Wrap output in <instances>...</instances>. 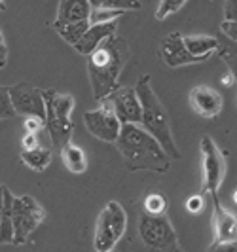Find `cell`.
Here are the masks:
<instances>
[{
    "mask_svg": "<svg viewBox=\"0 0 237 252\" xmlns=\"http://www.w3.org/2000/svg\"><path fill=\"white\" fill-rule=\"evenodd\" d=\"M114 144L122 154L127 171L131 173H167L171 167V158L163 152L158 140L148 135L140 126L124 124Z\"/></svg>",
    "mask_w": 237,
    "mask_h": 252,
    "instance_id": "obj_1",
    "label": "cell"
},
{
    "mask_svg": "<svg viewBox=\"0 0 237 252\" xmlns=\"http://www.w3.org/2000/svg\"><path fill=\"white\" fill-rule=\"evenodd\" d=\"M129 59V46L122 36L112 34L88 55V76L93 97L104 99L116 86Z\"/></svg>",
    "mask_w": 237,
    "mask_h": 252,
    "instance_id": "obj_2",
    "label": "cell"
},
{
    "mask_svg": "<svg viewBox=\"0 0 237 252\" xmlns=\"http://www.w3.org/2000/svg\"><path fill=\"white\" fill-rule=\"evenodd\" d=\"M135 93L140 102V124L148 135H152L158 140V144L163 148V152L171 158V159H180L182 154L178 150V146L173 140V129H171V120L169 114L165 110L163 102L160 101V97L156 95V91L150 86V74L140 76L135 86Z\"/></svg>",
    "mask_w": 237,
    "mask_h": 252,
    "instance_id": "obj_3",
    "label": "cell"
},
{
    "mask_svg": "<svg viewBox=\"0 0 237 252\" xmlns=\"http://www.w3.org/2000/svg\"><path fill=\"white\" fill-rule=\"evenodd\" d=\"M138 237L142 241V247L146 252H184L167 215L150 216L140 213Z\"/></svg>",
    "mask_w": 237,
    "mask_h": 252,
    "instance_id": "obj_4",
    "label": "cell"
},
{
    "mask_svg": "<svg viewBox=\"0 0 237 252\" xmlns=\"http://www.w3.org/2000/svg\"><path fill=\"white\" fill-rule=\"evenodd\" d=\"M127 229V213L118 201H108L101 211L95 224L93 247L95 252H106L116 249V245L125 235Z\"/></svg>",
    "mask_w": 237,
    "mask_h": 252,
    "instance_id": "obj_5",
    "label": "cell"
},
{
    "mask_svg": "<svg viewBox=\"0 0 237 252\" xmlns=\"http://www.w3.org/2000/svg\"><path fill=\"white\" fill-rule=\"evenodd\" d=\"M46 211L40 203L31 195H21L12 201V222H13V243L12 245H25L31 235L44 222Z\"/></svg>",
    "mask_w": 237,
    "mask_h": 252,
    "instance_id": "obj_6",
    "label": "cell"
},
{
    "mask_svg": "<svg viewBox=\"0 0 237 252\" xmlns=\"http://www.w3.org/2000/svg\"><path fill=\"white\" fill-rule=\"evenodd\" d=\"M201 167H203V193L218 195L228 165H226L224 152L207 135L201 139Z\"/></svg>",
    "mask_w": 237,
    "mask_h": 252,
    "instance_id": "obj_7",
    "label": "cell"
},
{
    "mask_svg": "<svg viewBox=\"0 0 237 252\" xmlns=\"http://www.w3.org/2000/svg\"><path fill=\"white\" fill-rule=\"evenodd\" d=\"M101 106L108 108L110 112H114V116L120 120V124H140V102L135 93V88H127V86H116V88L104 97L101 99Z\"/></svg>",
    "mask_w": 237,
    "mask_h": 252,
    "instance_id": "obj_8",
    "label": "cell"
},
{
    "mask_svg": "<svg viewBox=\"0 0 237 252\" xmlns=\"http://www.w3.org/2000/svg\"><path fill=\"white\" fill-rule=\"evenodd\" d=\"M8 95L15 110V116H25V118H46V104H44V97L42 91L34 88L29 82H19L15 86H10Z\"/></svg>",
    "mask_w": 237,
    "mask_h": 252,
    "instance_id": "obj_9",
    "label": "cell"
},
{
    "mask_svg": "<svg viewBox=\"0 0 237 252\" xmlns=\"http://www.w3.org/2000/svg\"><path fill=\"white\" fill-rule=\"evenodd\" d=\"M84 124L95 139L102 140V142H110V144L116 142L120 129H122V124L114 116V112H110L108 108H102V106H99L97 110L84 112Z\"/></svg>",
    "mask_w": 237,
    "mask_h": 252,
    "instance_id": "obj_10",
    "label": "cell"
},
{
    "mask_svg": "<svg viewBox=\"0 0 237 252\" xmlns=\"http://www.w3.org/2000/svg\"><path fill=\"white\" fill-rule=\"evenodd\" d=\"M162 61L171 68L176 66H184V64H200L203 61H207L211 55H203V57H196L192 53H188V50L182 44V34L180 32H171L162 40Z\"/></svg>",
    "mask_w": 237,
    "mask_h": 252,
    "instance_id": "obj_11",
    "label": "cell"
},
{
    "mask_svg": "<svg viewBox=\"0 0 237 252\" xmlns=\"http://www.w3.org/2000/svg\"><path fill=\"white\" fill-rule=\"evenodd\" d=\"M190 106L201 118H216L222 112V95L209 86H196L190 91Z\"/></svg>",
    "mask_w": 237,
    "mask_h": 252,
    "instance_id": "obj_12",
    "label": "cell"
},
{
    "mask_svg": "<svg viewBox=\"0 0 237 252\" xmlns=\"http://www.w3.org/2000/svg\"><path fill=\"white\" fill-rule=\"evenodd\" d=\"M116 29H118V19L110 21V23H97V25H89L88 31L80 36V40L76 42L74 48L80 55H86L88 57L91 51L99 46L101 42H104L108 36L116 34Z\"/></svg>",
    "mask_w": 237,
    "mask_h": 252,
    "instance_id": "obj_13",
    "label": "cell"
},
{
    "mask_svg": "<svg viewBox=\"0 0 237 252\" xmlns=\"http://www.w3.org/2000/svg\"><path fill=\"white\" fill-rule=\"evenodd\" d=\"M91 4L89 0H61L57 6V17L53 21V29H61L78 21H89Z\"/></svg>",
    "mask_w": 237,
    "mask_h": 252,
    "instance_id": "obj_14",
    "label": "cell"
},
{
    "mask_svg": "<svg viewBox=\"0 0 237 252\" xmlns=\"http://www.w3.org/2000/svg\"><path fill=\"white\" fill-rule=\"evenodd\" d=\"M212 199V227L214 241H236L237 220L236 215L228 213L218 201V195H211Z\"/></svg>",
    "mask_w": 237,
    "mask_h": 252,
    "instance_id": "obj_15",
    "label": "cell"
},
{
    "mask_svg": "<svg viewBox=\"0 0 237 252\" xmlns=\"http://www.w3.org/2000/svg\"><path fill=\"white\" fill-rule=\"evenodd\" d=\"M44 127H46V131H48V135H50L51 139V146L53 148H57V150H61L65 144H68L70 139H72V122H70V118L68 120H61V118H55V116H51V114H46V118H44Z\"/></svg>",
    "mask_w": 237,
    "mask_h": 252,
    "instance_id": "obj_16",
    "label": "cell"
},
{
    "mask_svg": "<svg viewBox=\"0 0 237 252\" xmlns=\"http://www.w3.org/2000/svg\"><path fill=\"white\" fill-rule=\"evenodd\" d=\"M59 152H61L63 165H65L72 175H82V173H86V169H88V158H86V152L82 150L80 146L68 142V144H65Z\"/></svg>",
    "mask_w": 237,
    "mask_h": 252,
    "instance_id": "obj_17",
    "label": "cell"
},
{
    "mask_svg": "<svg viewBox=\"0 0 237 252\" xmlns=\"http://www.w3.org/2000/svg\"><path fill=\"white\" fill-rule=\"evenodd\" d=\"M182 44L188 53L203 57V55H212V51L218 48V38L209 34H194V36H182Z\"/></svg>",
    "mask_w": 237,
    "mask_h": 252,
    "instance_id": "obj_18",
    "label": "cell"
},
{
    "mask_svg": "<svg viewBox=\"0 0 237 252\" xmlns=\"http://www.w3.org/2000/svg\"><path fill=\"white\" fill-rule=\"evenodd\" d=\"M51 148H46V146H36L33 150H21V161L36 171V173H44L51 163Z\"/></svg>",
    "mask_w": 237,
    "mask_h": 252,
    "instance_id": "obj_19",
    "label": "cell"
},
{
    "mask_svg": "<svg viewBox=\"0 0 237 252\" xmlns=\"http://www.w3.org/2000/svg\"><path fill=\"white\" fill-rule=\"evenodd\" d=\"M12 201L13 193L4 186V209H2V216H0V243L2 245H12L13 243Z\"/></svg>",
    "mask_w": 237,
    "mask_h": 252,
    "instance_id": "obj_20",
    "label": "cell"
},
{
    "mask_svg": "<svg viewBox=\"0 0 237 252\" xmlns=\"http://www.w3.org/2000/svg\"><path fill=\"white\" fill-rule=\"evenodd\" d=\"M167 207H169L167 197L160 191H152L142 201V213L150 216H162L167 213Z\"/></svg>",
    "mask_w": 237,
    "mask_h": 252,
    "instance_id": "obj_21",
    "label": "cell"
},
{
    "mask_svg": "<svg viewBox=\"0 0 237 252\" xmlns=\"http://www.w3.org/2000/svg\"><path fill=\"white\" fill-rule=\"evenodd\" d=\"M89 25H91L89 21H78V23H70V25H65V27H61V29H55V31H57V34H59L67 44L74 46L76 42L80 40V36L88 31Z\"/></svg>",
    "mask_w": 237,
    "mask_h": 252,
    "instance_id": "obj_22",
    "label": "cell"
},
{
    "mask_svg": "<svg viewBox=\"0 0 237 252\" xmlns=\"http://www.w3.org/2000/svg\"><path fill=\"white\" fill-rule=\"evenodd\" d=\"M124 15V12H118V10H108V8H91L89 12V23L91 25H97V23H110L116 21Z\"/></svg>",
    "mask_w": 237,
    "mask_h": 252,
    "instance_id": "obj_23",
    "label": "cell"
},
{
    "mask_svg": "<svg viewBox=\"0 0 237 252\" xmlns=\"http://www.w3.org/2000/svg\"><path fill=\"white\" fill-rule=\"evenodd\" d=\"M97 8H108V10H118V12H131V10H140L142 4L138 0H101Z\"/></svg>",
    "mask_w": 237,
    "mask_h": 252,
    "instance_id": "obj_24",
    "label": "cell"
},
{
    "mask_svg": "<svg viewBox=\"0 0 237 252\" xmlns=\"http://www.w3.org/2000/svg\"><path fill=\"white\" fill-rule=\"evenodd\" d=\"M186 4V0H160V6L156 10V19L158 21H163L167 19L169 15L176 13L182 6Z\"/></svg>",
    "mask_w": 237,
    "mask_h": 252,
    "instance_id": "obj_25",
    "label": "cell"
},
{
    "mask_svg": "<svg viewBox=\"0 0 237 252\" xmlns=\"http://www.w3.org/2000/svg\"><path fill=\"white\" fill-rule=\"evenodd\" d=\"M218 55L222 57L228 64V70L236 74V42H230V44H222L218 40Z\"/></svg>",
    "mask_w": 237,
    "mask_h": 252,
    "instance_id": "obj_26",
    "label": "cell"
},
{
    "mask_svg": "<svg viewBox=\"0 0 237 252\" xmlns=\"http://www.w3.org/2000/svg\"><path fill=\"white\" fill-rule=\"evenodd\" d=\"M15 116V110L10 101V95H8V89L4 86H0V120H10Z\"/></svg>",
    "mask_w": 237,
    "mask_h": 252,
    "instance_id": "obj_27",
    "label": "cell"
},
{
    "mask_svg": "<svg viewBox=\"0 0 237 252\" xmlns=\"http://www.w3.org/2000/svg\"><path fill=\"white\" fill-rule=\"evenodd\" d=\"M203 209H205V195L196 193V195H192V197H188L186 199L188 213H192V215H200Z\"/></svg>",
    "mask_w": 237,
    "mask_h": 252,
    "instance_id": "obj_28",
    "label": "cell"
},
{
    "mask_svg": "<svg viewBox=\"0 0 237 252\" xmlns=\"http://www.w3.org/2000/svg\"><path fill=\"white\" fill-rule=\"evenodd\" d=\"M236 241H212L209 252H237Z\"/></svg>",
    "mask_w": 237,
    "mask_h": 252,
    "instance_id": "obj_29",
    "label": "cell"
},
{
    "mask_svg": "<svg viewBox=\"0 0 237 252\" xmlns=\"http://www.w3.org/2000/svg\"><path fill=\"white\" fill-rule=\"evenodd\" d=\"M220 32L232 42H237V21H222L220 23Z\"/></svg>",
    "mask_w": 237,
    "mask_h": 252,
    "instance_id": "obj_30",
    "label": "cell"
},
{
    "mask_svg": "<svg viewBox=\"0 0 237 252\" xmlns=\"http://www.w3.org/2000/svg\"><path fill=\"white\" fill-rule=\"evenodd\" d=\"M224 21H237V0H224Z\"/></svg>",
    "mask_w": 237,
    "mask_h": 252,
    "instance_id": "obj_31",
    "label": "cell"
},
{
    "mask_svg": "<svg viewBox=\"0 0 237 252\" xmlns=\"http://www.w3.org/2000/svg\"><path fill=\"white\" fill-rule=\"evenodd\" d=\"M44 127V120H40V118H25V129L27 133H36Z\"/></svg>",
    "mask_w": 237,
    "mask_h": 252,
    "instance_id": "obj_32",
    "label": "cell"
},
{
    "mask_svg": "<svg viewBox=\"0 0 237 252\" xmlns=\"http://www.w3.org/2000/svg\"><path fill=\"white\" fill-rule=\"evenodd\" d=\"M36 146H40V144H38L36 133H25V137L21 140V150H33V148H36Z\"/></svg>",
    "mask_w": 237,
    "mask_h": 252,
    "instance_id": "obj_33",
    "label": "cell"
},
{
    "mask_svg": "<svg viewBox=\"0 0 237 252\" xmlns=\"http://www.w3.org/2000/svg\"><path fill=\"white\" fill-rule=\"evenodd\" d=\"M8 61V48L4 44V36H2V31H0V68L6 64Z\"/></svg>",
    "mask_w": 237,
    "mask_h": 252,
    "instance_id": "obj_34",
    "label": "cell"
},
{
    "mask_svg": "<svg viewBox=\"0 0 237 252\" xmlns=\"http://www.w3.org/2000/svg\"><path fill=\"white\" fill-rule=\"evenodd\" d=\"M2 209H4V186L0 184V216H2Z\"/></svg>",
    "mask_w": 237,
    "mask_h": 252,
    "instance_id": "obj_35",
    "label": "cell"
},
{
    "mask_svg": "<svg viewBox=\"0 0 237 252\" xmlns=\"http://www.w3.org/2000/svg\"><path fill=\"white\" fill-rule=\"evenodd\" d=\"M99 2H101V0H89V4H91V8H97V6H99Z\"/></svg>",
    "mask_w": 237,
    "mask_h": 252,
    "instance_id": "obj_36",
    "label": "cell"
},
{
    "mask_svg": "<svg viewBox=\"0 0 237 252\" xmlns=\"http://www.w3.org/2000/svg\"><path fill=\"white\" fill-rule=\"evenodd\" d=\"M6 6H4V0H0V10H4Z\"/></svg>",
    "mask_w": 237,
    "mask_h": 252,
    "instance_id": "obj_37",
    "label": "cell"
},
{
    "mask_svg": "<svg viewBox=\"0 0 237 252\" xmlns=\"http://www.w3.org/2000/svg\"><path fill=\"white\" fill-rule=\"evenodd\" d=\"M106 252H118V251H114V249H112V251H106Z\"/></svg>",
    "mask_w": 237,
    "mask_h": 252,
    "instance_id": "obj_38",
    "label": "cell"
}]
</instances>
